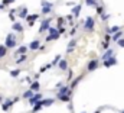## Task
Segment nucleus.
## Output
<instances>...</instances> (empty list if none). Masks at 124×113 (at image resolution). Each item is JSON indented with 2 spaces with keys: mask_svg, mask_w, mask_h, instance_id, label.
<instances>
[{
  "mask_svg": "<svg viewBox=\"0 0 124 113\" xmlns=\"http://www.w3.org/2000/svg\"><path fill=\"white\" fill-rule=\"evenodd\" d=\"M13 29H15L16 32H20V30H22V25H20V23H13Z\"/></svg>",
  "mask_w": 124,
  "mask_h": 113,
  "instance_id": "39448f33",
  "label": "nucleus"
},
{
  "mask_svg": "<svg viewBox=\"0 0 124 113\" xmlns=\"http://www.w3.org/2000/svg\"><path fill=\"white\" fill-rule=\"evenodd\" d=\"M38 47H39V42H38V41H33L31 44V49H36Z\"/></svg>",
  "mask_w": 124,
  "mask_h": 113,
  "instance_id": "423d86ee",
  "label": "nucleus"
},
{
  "mask_svg": "<svg viewBox=\"0 0 124 113\" xmlns=\"http://www.w3.org/2000/svg\"><path fill=\"white\" fill-rule=\"evenodd\" d=\"M32 96V91H26L25 94H23V97H31Z\"/></svg>",
  "mask_w": 124,
  "mask_h": 113,
  "instance_id": "1a4fd4ad",
  "label": "nucleus"
},
{
  "mask_svg": "<svg viewBox=\"0 0 124 113\" xmlns=\"http://www.w3.org/2000/svg\"><path fill=\"white\" fill-rule=\"evenodd\" d=\"M38 87H39V84L35 83V84H32V90H38Z\"/></svg>",
  "mask_w": 124,
  "mask_h": 113,
  "instance_id": "9d476101",
  "label": "nucleus"
},
{
  "mask_svg": "<svg viewBox=\"0 0 124 113\" xmlns=\"http://www.w3.org/2000/svg\"><path fill=\"white\" fill-rule=\"evenodd\" d=\"M12 103H13V100H6L3 104H1V107H3V110L6 112V110H9V107L12 106Z\"/></svg>",
  "mask_w": 124,
  "mask_h": 113,
  "instance_id": "f03ea898",
  "label": "nucleus"
},
{
  "mask_svg": "<svg viewBox=\"0 0 124 113\" xmlns=\"http://www.w3.org/2000/svg\"><path fill=\"white\" fill-rule=\"evenodd\" d=\"M0 103H1V96H0Z\"/></svg>",
  "mask_w": 124,
  "mask_h": 113,
  "instance_id": "9b49d317",
  "label": "nucleus"
},
{
  "mask_svg": "<svg viewBox=\"0 0 124 113\" xmlns=\"http://www.w3.org/2000/svg\"><path fill=\"white\" fill-rule=\"evenodd\" d=\"M10 75H12V77H16V75H19V70H13V71H10Z\"/></svg>",
  "mask_w": 124,
  "mask_h": 113,
  "instance_id": "6e6552de",
  "label": "nucleus"
},
{
  "mask_svg": "<svg viewBox=\"0 0 124 113\" xmlns=\"http://www.w3.org/2000/svg\"><path fill=\"white\" fill-rule=\"evenodd\" d=\"M7 48H13V47H16V39H15V35L13 33H10V35H7V38H6V44H4Z\"/></svg>",
  "mask_w": 124,
  "mask_h": 113,
  "instance_id": "f257e3e1",
  "label": "nucleus"
},
{
  "mask_svg": "<svg viewBox=\"0 0 124 113\" xmlns=\"http://www.w3.org/2000/svg\"><path fill=\"white\" fill-rule=\"evenodd\" d=\"M6 52H7V47L6 45H0V58H3L6 55Z\"/></svg>",
  "mask_w": 124,
  "mask_h": 113,
  "instance_id": "7ed1b4c3",
  "label": "nucleus"
},
{
  "mask_svg": "<svg viewBox=\"0 0 124 113\" xmlns=\"http://www.w3.org/2000/svg\"><path fill=\"white\" fill-rule=\"evenodd\" d=\"M26 15H28V9H26V7H23V9L19 12V16H20V18H26Z\"/></svg>",
  "mask_w": 124,
  "mask_h": 113,
  "instance_id": "20e7f679",
  "label": "nucleus"
},
{
  "mask_svg": "<svg viewBox=\"0 0 124 113\" xmlns=\"http://www.w3.org/2000/svg\"><path fill=\"white\" fill-rule=\"evenodd\" d=\"M25 51H26V48H25V47H20V48L16 51V55H19V54H23Z\"/></svg>",
  "mask_w": 124,
  "mask_h": 113,
  "instance_id": "0eeeda50",
  "label": "nucleus"
}]
</instances>
